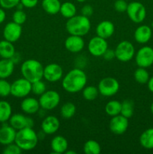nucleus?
<instances>
[{
  "label": "nucleus",
  "mask_w": 153,
  "mask_h": 154,
  "mask_svg": "<svg viewBox=\"0 0 153 154\" xmlns=\"http://www.w3.org/2000/svg\"><path fill=\"white\" fill-rule=\"evenodd\" d=\"M15 63L11 59L0 60V79H7L13 74Z\"/></svg>",
  "instance_id": "nucleus-23"
},
{
  "label": "nucleus",
  "mask_w": 153,
  "mask_h": 154,
  "mask_svg": "<svg viewBox=\"0 0 153 154\" xmlns=\"http://www.w3.org/2000/svg\"><path fill=\"white\" fill-rule=\"evenodd\" d=\"M128 5L126 0H116L114 2V8L118 13H123V12H126L127 10Z\"/></svg>",
  "instance_id": "nucleus-40"
},
{
  "label": "nucleus",
  "mask_w": 153,
  "mask_h": 154,
  "mask_svg": "<svg viewBox=\"0 0 153 154\" xmlns=\"http://www.w3.org/2000/svg\"><path fill=\"white\" fill-rule=\"evenodd\" d=\"M20 0H0V6L4 9H11L16 8Z\"/></svg>",
  "instance_id": "nucleus-39"
},
{
  "label": "nucleus",
  "mask_w": 153,
  "mask_h": 154,
  "mask_svg": "<svg viewBox=\"0 0 153 154\" xmlns=\"http://www.w3.org/2000/svg\"><path fill=\"white\" fill-rule=\"evenodd\" d=\"M134 111V103L130 99H125L122 102V108L121 113L122 116L125 117L126 118L129 119L133 116Z\"/></svg>",
  "instance_id": "nucleus-33"
},
{
  "label": "nucleus",
  "mask_w": 153,
  "mask_h": 154,
  "mask_svg": "<svg viewBox=\"0 0 153 154\" xmlns=\"http://www.w3.org/2000/svg\"><path fill=\"white\" fill-rule=\"evenodd\" d=\"M119 83L116 78L106 77L100 81L98 85L99 94L105 97H111L116 94L119 90Z\"/></svg>",
  "instance_id": "nucleus-6"
},
{
  "label": "nucleus",
  "mask_w": 153,
  "mask_h": 154,
  "mask_svg": "<svg viewBox=\"0 0 153 154\" xmlns=\"http://www.w3.org/2000/svg\"><path fill=\"white\" fill-rule=\"evenodd\" d=\"M86 83V74L82 69L75 68L64 75L62 81V87L68 93H76L82 90Z\"/></svg>",
  "instance_id": "nucleus-1"
},
{
  "label": "nucleus",
  "mask_w": 153,
  "mask_h": 154,
  "mask_svg": "<svg viewBox=\"0 0 153 154\" xmlns=\"http://www.w3.org/2000/svg\"><path fill=\"white\" fill-rule=\"evenodd\" d=\"M50 148L54 153H64L68 149V143L67 139L62 135H56L51 140Z\"/></svg>",
  "instance_id": "nucleus-22"
},
{
  "label": "nucleus",
  "mask_w": 153,
  "mask_h": 154,
  "mask_svg": "<svg viewBox=\"0 0 153 154\" xmlns=\"http://www.w3.org/2000/svg\"><path fill=\"white\" fill-rule=\"evenodd\" d=\"M20 72L22 77L31 83L42 80L44 75V67L41 63L36 60L29 59L22 63Z\"/></svg>",
  "instance_id": "nucleus-4"
},
{
  "label": "nucleus",
  "mask_w": 153,
  "mask_h": 154,
  "mask_svg": "<svg viewBox=\"0 0 153 154\" xmlns=\"http://www.w3.org/2000/svg\"><path fill=\"white\" fill-rule=\"evenodd\" d=\"M32 93V83L25 78L16 79L11 84L10 95L16 98H25Z\"/></svg>",
  "instance_id": "nucleus-9"
},
{
  "label": "nucleus",
  "mask_w": 153,
  "mask_h": 154,
  "mask_svg": "<svg viewBox=\"0 0 153 154\" xmlns=\"http://www.w3.org/2000/svg\"><path fill=\"white\" fill-rule=\"evenodd\" d=\"M108 49V44L106 39L100 36H94L89 40L88 45V52L93 57H101Z\"/></svg>",
  "instance_id": "nucleus-11"
},
{
  "label": "nucleus",
  "mask_w": 153,
  "mask_h": 154,
  "mask_svg": "<svg viewBox=\"0 0 153 154\" xmlns=\"http://www.w3.org/2000/svg\"><path fill=\"white\" fill-rule=\"evenodd\" d=\"M38 142V137L33 128L26 127L16 131L14 143L22 150L28 151L34 149Z\"/></svg>",
  "instance_id": "nucleus-2"
},
{
  "label": "nucleus",
  "mask_w": 153,
  "mask_h": 154,
  "mask_svg": "<svg viewBox=\"0 0 153 154\" xmlns=\"http://www.w3.org/2000/svg\"><path fill=\"white\" fill-rule=\"evenodd\" d=\"M150 110H151L152 114H153V102H152V103L151 104V106H150Z\"/></svg>",
  "instance_id": "nucleus-47"
},
{
  "label": "nucleus",
  "mask_w": 153,
  "mask_h": 154,
  "mask_svg": "<svg viewBox=\"0 0 153 154\" xmlns=\"http://www.w3.org/2000/svg\"><path fill=\"white\" fill-rule=\"evenodd\" d=\"M126 1H127V0H126Z\"/></svg>",
  "instance_id": "nucleus-50"
},
{
  "label": "nucleus",
  "mask_w": 153,
  "mask_h": 154,
  "mask_svg": "<svg viewBox=\"0 0 153 154\" xmlns=\"http://www.w3.org/2000/svg\"><path fill=\"white\" fill-rule=\"evenodd\" d=\"M66 29L70 35L84 36L88 33L91 29L89 17L83 15H75L68 19L66 22Z\"/></svg>",
  "instance_id": "nucleus-3"
},
{
  "label": "nucleus",
  "mask_w": 153,
  "mask_h": 154,
  "mask_svg": "<svg viewBox=\"0 0 153 154\" xmlns=\"http://www.w3.org/2000/svg\"><path fill=\"white\" fill-rule=\"evenodd\" d=\"M115 32L114 24L110 20H103L96 26V34L98 36L107 39L110 38Z\"/></svg>",
  "instance_id": "nucleus-20"
},
{
  "label": "nucleus",
  "mask_w": 153,
  "mask_h": 154,
  "mask_svg": "<svg viewBox=\"0 0 153 154\" xmlns=\"http://www.w3.org/2000/svg\"><path fill=\"white\" fill-rule=\"evenodd\" d=\"M147 86H148V90L153 93V76L149 78L148 83H147Z\"/></svg>",
  "instance_id": "nucleus-45"
},
{
  "label": "nucleus",
  "mask_w": 153,
  "mask_h": 154,
  "mask_svg": "<svg viewBox=\"0 0 153 154\" xmlns=\"http://www.w3.org/2000/svg\"><path fill=\"white\" fill-rule=\"evenodd\" d=\"M59 13L61 14L63 17L69 19L76 15V8L74 3L70 2H65L61 4Z\"/></svg>",
  "instance_id": "nucleus-28"
},
{
  "label": "nucleus",
  "mask_w": 153,
  "mask_h": 154,
  "mask_svg": "<svg viewBox=\"0 0 153 154\" xmlns=\"http://www.w3.org/2000/svg\"><path fill=\"white\" fill-rule=\"evenodd\" d=\"M134 80L140 84H146L148 83L150 76L149 73L146 68L139 67L135 70L134 73Z\"/></svg>",
  "instance_id": "nucleus-31"
},
{
  "label": "nucleus",
  "mask_w": 153,
  "mask_h": 154,
  "mask_svg": "<svg viewBox=\"0 0 153 154\" xmlns=\"http://www.w3.org/2000/svg\"><path fill=\"white\" fill-rule=\"evenodd\" d=\"M128 119L122 114L112 117L110 120L109 128L111 132L115 135H122L128 128Z\"/></svg>",
  "instance_id": "nucleus-12"
},
{
  "label": "nucleus",
  "mask_w": 153,
  "mask_h": 154,
  "mask_svg": "<svg viewBox=\"0 0 153 154\" xmlns=\"http://www.w3.org/2000/svg\"><path fill=\"white\" fill-rule=\"evenodd\" d=\"M135 62L138 67L148 68L153 65V48L143 46L140 48L135 54Z\"/></svg>",
  "instance_id": "nucleus-10"
},
{
  "label": "nucleus",
  "mask_w": 153,
  "mask_h": 154,
  "mask_svg": "<svg viewBox=\"0 0 153 154\" xmlns=\"http://www.w3.org/2000/svg\"><path fill=\"white\" fill-rule=\"evenodd\" d=\"M9 125L16 131L26 127L33 128L34 120L31 117H26L22 114H15L11 115L9 119Z\"/></svg>",
  "instance_id": "nucleus-15"
},
{
  "label": "nucleus",
  "mask_w": 153,
  "mask_h": 154,
  "mask_svg": "<svg viewBox=\"0 0 153 154\" xmlns=\"http://www.w3.org/2000/svg\"><path fill=\"white\" fill-rule=\"evenodd\" d=\"M126 13L132 22L140 23L146 19V9L140 2H131L128 5Z\"/></svg>",
  "instance_id": "nucleus-8"
},
{
  "label": "nucleus",
  "mask_w": 153,
  "mask_h": 154,
  "mask_svg": "<svg viewBox=\"0 0 153 154\" xmlns=\"http://www.w3.org/2000/svg\"><path fill=\"white\" fill-rule=\"evenodd\" d=\"M83 151L86 154H99L101 151V147L98 141L88 140L84 144Z\"/></svg>",
  "instance_id": "nucleus-32"
},
{
  "label": "nucleus",
  "mask_w": 153,
  "mask_h": 154,
  "mask_svg": "<svg viewBox=\"0 0 153 154\" xmlns=\"http://www.w3.org/2000/svg\"><path fill=\"white\" fill-rule=\"evenodd\" d=\"M152 28H153V20H152Z\"/></svg>",
  "instance_id": "nucleus-49"
},
{
  "label": "nucleus",
  "mask_w": 153,
  "mask_h": 154,
  "mask_svg": "<svg viewBox=\"0 0 153 154\" xmlns=\"http://www.w3.org/2000/svg\"><path fill=\"white\" fill-rule=\"evenodd\" d=\"M61 97L58 92L55 90H46L39 98L40 108L45 111L53 110L59 105Z\"/></svg>",
  "instance_id": "nucleus-7"
},
{
  "label": "nucleus",
  "mask_w": 153,
  "mask_h": 154,
  "mask_svg": "<svg viewBox=\"0 0 153 154\" xmlns=\"http://www.w3.org/2000/svg\"><path fill=\"white\" fill-rule=\"evenodd\" d=\"M20 3L26 8H32L37 5L38 0H20Z\"/></svg>",
  "instance_id": "nucleus-42"
},
{
  "label": "nucleus",
  "mask_w": 153,
  "mask_h": 154,
  "mask_svg": "<svg viewBox=\"0 0 153 154\" xmlns=\"http://www.w3.org/2000/svg\"><path fill=\"white\" fill-rule=\"evenodd\" d=\"M6 19V13L4 11V9L2 8H0V24L2 23Z\"/></svg>",
  "instance_id": "nucleus-44"
},
{
  "label": "nucleus",
  "mask_w": 153,
  "mask_h": 154,
  "mask_svg": "<svg viewBox=\"0 0 153 154\" xmlns=\"http://www.w3.org/2000/svg\"><path fill=\"white\" fill-rule=\"evenodd\" d=\"M76 106L72 102H66L62 106L60 114L63 119L69 120L74 116L76 113Z\"/></svg>",
  "instance_id": "nucleus-30"
},
{
  "label": "nucleus",
  "mask_w": 153,
  "mask_h": 154,
  "mask_svg": "<svg viewBox=\"0 0 153 154\" xmlns=\"http://www.w3.org/2000/svg\"><path fill=\"white\" fill-rule=\"evenodd\" d=\"M98 94V89L94 86H87L82 89V97L86 101L94 100Z\"/></svg>",
  "instance_id": "nucleus-34"
},
{
  "label": "nucleus",
  "mask_w": 153,
  "mask_h": 154,
  "mask_svg": "<svg viewBox=\"0 0 153 154\" xmlns=\"http://www.w3.org/2000/svg\"><path fill=\"white\" fill-rule=\"evenodd\" d=\"M122 102L117 100H111L105 105V112L110 117H114L121 113Z\"/></svg>",
  "instance_id": "nucleus-29"
},
{
  "label": "nucleus",
  "mask_w": 153,
  "mask_h": 154,
  "mask_svg": "<svg viewBox=\"0 0 153 154\" xmlns=\"http://www.w3.org/2000/svg\"><path fill=\"white\" fill-rule=\"evenodd\" d=\"M16 51L12 42L7 40L0 41V57L2 59H11Z\"/></svg>",
  "instance_id": "nucleus-24"
},
{
  "label": "nucleus",
  "mask_w": 153,
  "mask_h": 154,
  "mask_svg": "<svg viewBox=\"0 0 153 154\" xmlns=\"http://www.w3.org/2000/svg\"><path fill=\"white\" fill-rule=\"evenodd\" d=\"M85 46L82 36L70 35L64 41V47L66 50L72 54H76L82 51Z\"/></svg>",
  "instance_id": "nucleus-16"
},
{
  "label": "nucleus",
  "mask_w": 153,
  "mask_h": 154,
  "mask_svg": "<svg viewBox=\"0 0 153 154\" xmlns=\"http://www.w3.org/2000/svg\"><path fill=\"white\" fill-rule=\"evenodd\" d=\"M46 90V84L41 80L32 83V93H33L36 96H40Z\"/></svg>",
  "instance_id": "nucleus-35"
},
{
  "label": "nucleus",
  "mask_w": 153,
  "mask_h": 154,
  "mask_svg": "<svg viewBox=\"0 0 153 154\" xmlns=\"http://www.w3.org/2000/svg\"><path fill=\"white\" fill-rule=\"evenodd\" d=\"M66 154H76V152L75 151H73V150H66L65 153Z\"/></svg>",
  "instance_id": "nucleus-46"
},
{
  "label": "nucleus",
  "mask_w": 153,
  "mask_h": 154,
  "mask_svg": "<svg viewBox=\"0 0 153 154\" xmlns=\"http://www.w3.org/2000/svg\"><path fill=\"white\" fill-rule=\"evenodd\" d=\"M26 14L22 10H20V9H16V10L13 13V15H12L13 22L16 23L17 24H20V25L21 26H22V24L25 23V22L26 21Z\"/></svg>",
  "instance_id": "nucleus-36"
},
{
  "label": "nucleus",
  "mask_w": 153,
  "mask_h": 154,
  "mask_svg": "<svg viewBox=\"0 0 153 154\" xmlns=\"http://www.w3.org/2000/svg\"><path fill=\"white\" fill-rule=\"evenodd\" d=\"M93 13H94V9L90 5H85L81 8V14L87 17H90Z\"/></svg>",
  "instance_id": "nucleus-41"
},
{
  "label": "nucleus",
  "mask_w": 153,
  "mask_h": 154,
  "mask_svg": "<svg viewBox=\"0 0 153 154\" xmlns=\"http://www.w3.org/2000/svg\"><path fill=\"white\" fill-rule=\"evenodd\" d=\"M140 144L146 150L153 149V128L147 129L140 136Z\"/></svg>",
  "instance_id": "nucleus-25"
},
{
  "label": "nucleus",
  "mask_w": 153,
  "mask_h": 154,
  "mask_svg": "<svg viewBox=\"0 0 153 154\" xmlns=\"http://www.w3.org/2000/svg\"><path fill=\"white\" fill-rule=\"evenodd\" d=\"M63 76L62 68L56 63H50L44 68L43 78L46 81L56 83L62 79Z\"/></svg>",
  "instance_id": "nucleus-14"
},
{
  "label": "nucleus",
  "mask_w": 153,
  "mask_h": 154,
  "mask_svg": "<svg viewBox=\"0 0 153 154\" xmlns=\"http://www.w3.org/2000/svg\"><path fill=\"white\" fill-rule=\"evenodd\" d=\"M61 4L59 0H43L41 2L44 11L52 15L59 13Z\"/></svg>",
  "instance_id": "nucleus-26"
},
{
  "label": "nucleus",
  "mask_w": 153,
  "mask_h": 154,
  "mask_svg": "<svg viewBox=\"0 0 153 154\" xmlns=\"http://www.w3.org/2000/svg\"><path fill=\"white\" fill-rule=\"evenodd\" d=\"M11 84L6 79H0V96L7 97L10 95Z\"/></svg>",
  "instance_id": "nucleus-37"
},
{
  "label": "nucleus",
  "mask_w": 153,
  "mask_h": 154,
  "mask_svg": "<svg viewBox=\"0 0 153 154\" xmlns=\"http://www.w3.org/2000/svg\"><path fill=\"white\" fill-rule=\"evenodd\" d=\"M22 29L21 25L14 22H9L4 26L3 29V37L5 40L14 43L21 37Z\"/></svg>",
  "instance_id": "nucleus-13"
},
{
  "label": "nucleus",
  "mask_w": 153,
  "mask_h": 154,
  "mask_svg": "<svg viewBox=\"0 0 153 154\" xmlns=\"http://www.w3.org/2000/svg\"><path fill=\"white\" fill-rule=\"evenodd\" d=\"M114 52L116 58L118 61L126 63L134 57L135 48L131 42L128 41H122L117 45Z\"/></svg>",
  "instance_id": "nucleus-5"
},
{
  "label": "nucleus",
  "mask_w": 153,
  "mask_h": 154,
  "mask_svg": "<svg viewBox=\"0 0 153 154\" xmlns=\"http://www.w3.org/2000/svg\"><path fill=\"white\" fill-rule=\"evenodd\" d=\"M16 130L9 124H4L0 128V144L6 146L14 142Z\"/></svg>",
  "instance_id": "nucleus-18"
},
{
  "label": "nucleus",
  "mask_w": 153,
  "mask_h": 154,
  "mask_svg": "<svg viewBox=\"0 0 153 154\" xmlns=\"http://www.w3.org/2000/svg\"><path fill=\"white\" fill-rule=\"evenodd\" d=\"M21 110L27 114H34L38 112L40 106L39 101L33 97H25L20 103Z\"/></svg>",
  "instance_id": "nucleus-21"
},
{
  "label": "nucleus",
  "mask_w": 153,
  "mask_h": 154,
  "mask_svg": "<svg viewBox=\"0 0 153 154\" xmlns=\"http://www.w3.org/2000/svg\"><path fill=\"white\" fill-rule=\"evenodd\" d=\"M60 121L56 116L49 115L44 117L41 123V130L46 135H52L58 130Z\"/></svg>",
  "instance_id": "nucleus-17"
},
{
  "label": "nucleus",
  "mask_w": 153,
  "mask_h": 154,
  "mask_svg": "<svg viewBox=\"0 0 153 154\" xmlns=\"http://www.w3.org/2000/svg\"><path fill=\"white\" fill-rule=\"evenodd\" d=\"M103 57H104V59L106 60H112V59L116 58L115 52H114V51H112V50L107 49L106 51V52L104 54Z\"/></svg>",
  "instance_id": "nucleus-43"
},
{
  "label": "nucleus",
  "mask_w": 153,
  "mask_h": 154,
  "mask_svg": "<svg viewBox=\"0 0 153 154\" xmlns=\"http://www.w3.org/2000/svg\"><path fill=\"white\" fill-rule=\"evenodd\" d=\"M22 150L19 147V146L16 143L8 144L3 150L2 153L4 154H20Z\"/></svg>",
  "instance_id": "nucleus-38"
},
{
  "label": "nucleus",
  "mask_w": 153,
  "mask_h": 154,
  "mask_svg": "<svg viewBox=\"0 0 153 154\" xmlns=\"http://www.w3.org/2000/svg\"><path fill=\"white\" fill-rule=\"evenodd\" d=\"M76 1L78 2H80V3H82V2H86L87 0H76Z\"/></svg>",
  "instance_id": "nucleus-48"
},
{
  "label": "nucleus",
  "mask_w": 153,
  "mask_h": 154,
  "mask_svg": "<svg viewBox=\"0 0 153 154\" xmlns=\"http://www.w3.org/2000/svg\"><path fill=\"white\" fill-rule=\"evenodd\" d=\"M152 35V29L147 25H141L135 29L134 38L135 41L139 44H146L149 42Z\"/></svg>",
  "instance_id": "nucleus-19"
},
{
  "label": "nucleus",
  "mask_w": 153,
  "mask_h": 154,
  "mask_svg": "<svg viewBox=\"0 0 153 154\" xmlns=\"http://www.w3.org/2000/svg\"><path fill=\"white\" fill-rule=\"evenodd\" d=\"M12 115V108L7 101H0V123H4L8 121Z\"/></svg>",
  "instance_id": "nucleus-27"
}]
</instances>
